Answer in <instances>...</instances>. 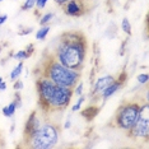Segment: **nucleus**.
<instances>
[{
  "label": "nucleus",
  "instance_id": "nucleus-1",
  "mask_svg": "<svg viewBox=\"0 0 149 149\" xmlns=\"http://www.w3.org/2000/svg\"><path fill=\"white\" fill-rule=\"evenodd\" d=\"M88 52V41L80 31H66L59 37L52 55L69 69H83Z\"/></svg>",
  "mask_w": 149,
  "mask_h": 149
},
{
  "label": "nucleus",
  "instance_id": "nucleus-2",
  "mask_svg": "<svg viewBox=\"0 0 149 149\" xmlns=\"http://www.w3.org/2000/svg\"><path fill=\"white\" fill-rule=\"evenodd\" d=\"M35 73H38V75L47 78L56 86L72 88V89L77 86L80 79V72L69 69L65 65H63L52 54L43 55Z\"/></svg>",
  "mask_w": 149,
  "mask_h": 149
},
{
  "label": "nucleus",
  "instance_id": "nucleus-3",
  "mask_svg": "<svg viewBox=\"0 0 149 149\" xmlns=\"http://www.w3.org/2000/svg\"><path fill=\"white\" fill-rule=\"evenodd\" d=\"M24 147L32 149H51L59 141V126L50 120H45L31 136L23 139Z\"/></svg>",
  "mask_w": 149,
  "mask_h": 149
},
{
  "label": "nucleus",
  "instance_id": "nucleus-4",
  "mask_svg": "<svg viewBox=\"0 0 149 149\" xmlns=\"http://www.w3.org/2000/svg\"><path fill=\"white\" fill-rule=\"evenodd\" d=\"M148 104H141L136 101H126L118 106L112 118V126L124 131H129L136 123V120L145 112Z\"/></svg>",
  "mask_w": 149,
  "mask_h": 149
},
{
  "label": "nucleus",
  "instance_id": "nucleus-5",
  "mask_svg": "<svg viewBox=\"0 0 149 149\" xmlns=\"http://www.w3.org/2000/svg\"><path fill=\"white\" fill-rule=\"evenodd\" d=\"M73 97V89L72 88H65L55 86L52 91V94L47 103L45 115L51 113V112H59V111H64L72 102Z\"/></svg>",
  "mask_w": 149,
  "mask_h": 149
},
{
  "label": "nucleus",
  "instance_id": "nucleus-6",
  "mask_svg": "<svg viewBox=\"0 0 149 149\" xmlns=\"http://www.w3.org/2000/svg\"><path fill=\"white\" fill-rule=\"evenodd\" d=\"M56 84H54L51 80H49L45 77L38 75L36 78V89L38 94V107L42 113H45L49 100L52 94V91Z\"/></svg>",
  "mask_w": 149,
  "mask_h": 149
},
{
  "label": "nucleus",
  "instance_id": "nucleus-7",
  "mask_svg": "<svg viewBox=\"0 0 149 149\" xmlns=\"http://www.w3.org/2000/svg\"><path fill=\"white\" fill-rule=\"evenodd\" d=\"M127 133V136L131 139H143L147 141L149 139V118L147 116V111L143 112L140 117L136 120L134 126Z\"/></svg>",
  "mask_w": 149,
  "mask_h": 149
},
{
  "label": "nucleus",
  "instance_id": "nucleus-8",
  "mask_svg": "<svg viewBox=\"0 0 149 149\" xmlns=\"http://www.w3.org/2000/svg\"><path fill=\"white\" fill-rule=\"evenodd\" d=\"M63 12L68 17H73V18L83 17L88 12L87 0H69L63 5Z\"/></svg>",
  "mask_w": 149,
  "mask_h": 149
},
{
  "label": "nucleus",
  "instance_id": "nucleus-9",
  "mask_svg": "<svg viewBox=\"0 0 149 149\" xmlns=\"http://www.w3.org/2000/svg\"><path fill=\"white\" fill-rule=\"evenodd\" d=\"M43 123L42 117H41V113H40L38 110L33 111V112L29 115L28 118L26 121V125H24V130H23V139L31 136V135L35 133V131L41 126V124Z\"/></svg>",
  "mask_w": 149,
  "mask_h": 149
},
{
  "label": "nucleus",
  "instance_id": "nucleus-10",
  "mask_svg": "<svg viewBox=\"0 0 149 149\" xmlns=\"http://www.w3.org/2000/svg\"><path fill=\"white\" fill-rule=\"evenodd\" d=\"M125 78H126V74L123 73L121 74V77H118V79H115L112 83L108 86L106 89L103 91L102 93L100 94V97H101V100L103 101V102H106V101L108 100L110 97H112L115 93L117 92L118 89H121L124 86V82H125Z\"/></svg>",
  "mask_w": 149,
  "mask_h": 149
},
{
  "label": "nucleus",
  "instance_id": "nucleus-11",
  "mask_svg": "<svg viewBox=\"0 0 149 149\" xmlns=\"http://www.w3.org/2000/svg\"><path fill=\"white\" fill-rule=\"evenodd\" d=\"M113 80H115L113 75H104V77L98 78V79L96 80V83H94V86H93L92 96H98L100 97V94L102 93L103 91L113 82Z\"/></svg>",
  "mask_w": 149,
  "mask_h": 149
},
{
  "label": "nucleus",
  "instance_id": "nucleus-12",
  "mask_svg": "<svg viewBox=\"0 0 149 149\" xmlns=\"http://www.w3.org/2000/svg\"><path fill=\"white\" fill-rule=\"evenodd\" d=\"M17 110H18V108H17V104H15L14 101H13V102H10L8 106H5L4 108H3V115H4L5 117L10 118V117L14 116V113H15Z\"/></svg>",
  "mask_w": 149,
  "mask_h": 149
},
{
  "label": "nucleus",
  "instance_id": "nucleus-13",
  "mask_svg": "<svg viewBox=\"0 0 149 149\" xmlns=\"http://www.w3.org/2000/svg\"><path fill=\"white\" fill-rule=\"evenodd\" d=\"M50 29H51V27H50L49 24H45V26H41L38 28V31L36 32V38L40 40V41H43V40L47 37V35H49Z\"/></svg>",
  "mask_w": 149,
  "mask_h": 149
},
{
  "label": "nucleus",
  "instance_id": "nucleus-14",
  "mask_svg": "<svg viewBox=\"0 0 149 149\" xmlns=\"http://www.w3.org/2000/svg\"><path fill=\"white\" fill-rule=\"evenodd\" d=\"M23 66H24V65H23V63L19 61L18 65H17L14 69L12 70V73H10V80H13V82H14V80H17L19 77H21V74H22V72H23Z\"/></svg>",
  "mask_w": 149,
  "mask_h": 149
},
{
  "label": "nucleus",
  "instance_id": "nucleus-15",
  "mask_svg": "<svg viewBox=\"0 0 149 149\" xmlns=\"http://www.w3.org/2000/svg\"><path fill=\"white\" fill-rule=\"evenodd\" d=\"M54 17H55V14L54 13H46V14H43L42 17H41V19H40V26H45V24H49L50 22L54 19Z\"/></svg>",
  "mask_w": 149,
  "mask_h": 149
},
{
  "label": "nucleus",
  "instance_id": "nucleus-16",
  "mask_svg": "<svg viewBox=\"0 0 149 149\" xmlns=\"http://www.w3.org/2000/svg\"><path fill=\"white\" fill-rule=\"evenodd\" d=\"M121 28H123V31L126 33V35L131 36V24H130V21H129L127 18L123 19V22H121Z\"/></svg>",
  "mask_w": 149,
  "mask_h": 149
},
{
  "label": "nucleus",
  "instance_id": "nucleus-17",
  "mask_svg": "<svg viewBox=\"0 0 149 149\" xmlns=\"http://www.w3.org/2000/svg\"><path fill=\"white\" fill-rule=\"evenodd\" d=\"M13 57H14L15 60H19V61H23V60H26V59H28V57H31L27 54L26 50H21V51H18V52H15L14 55H13Z\"/></svg>",
  "mask_w": 149,
  "mask_h": 149
},
{
  "label": "nucleus",
  "instance_id": "nucleus-18",
  "mask_svg": "<svg viewBox=\"0 0 149 149\" xmlns=\"http://www.w3.org/2000/svg\"><path fill=\"white\" fill-rule=\"evenodd\" d=\"M33 8H36V0H26L24 4L22 5V10L23 12L32 10Z\"/></svg>",
  "mask_w": 149,
  "mask_h": 149
},
{
  "label": "nucleus",
  "instance_id": "nucleus-19",
  "mask_svg": "<svg viewBox=\"0 0 149 149\" xmlns=\"http://www.w3.org/2000/svg\"><path fill=\"white\" fill-rule=\"evenodd\" d=\"M84 101H86V97H84L83 94H82V96H79V98H78V101L75 102V104L72 107L73 112H77V111H79L80 108H82V104L84 103Z\"/></svg>",
  "mask_w": 149,
  "mask_h": 149
},
{
  "label": "nucleus",
  "instance_id": "nucleus-20",
  "mask_svg": "<svg viewBox=\"0 0 149 149\" xmlns=\"http://www.w3.org/2000/svg\"><path fill=\"white\" fill-rule=\"evenodd\" d=\"M83 88H84V84L82 82H78L77 86L73 88V94H77L78 97L82 96L83 94Z\"/></svg>",
  "mask_w": 149,
  "mask_h": 149
},
{
  "label": "nucleus",
  "instance_id": "nucleus-21",
  "mask_svg": "<svg viewBox=\"0 0 149 149\" xmlns=\"http://www.w3.org/2000/svg\"><path fill=\"white\" fill-rule=\"evenodd\" d=\"M136 79H138V83H140V84H147L149 77H148L147 73H143V74H139Z\"/></svg>",
  "mask_w": 149,
  "mask_h": 149
},
{
  "label": "nucleus",
  "instance_id": "nucleus-22",
  "mask_svg": "<svg viewBox=\"0 0 149 149\" xmlns=\"http://www.w3.org/2000/svg\"><path fill=\"white\" fill-rule=\"evenodd\" d=\"M23 87H24V84H23V82L19 79V78L17 80H14V86H13L14 91H21V89H23Z\"/></svg>",
  "mask_w": 149,
  "mask_h": 149
},
{
  "label": "nucleus",
  "instance_id": "nucleus-23",
  "mask_svg": "<svg viewBox=\"0 0 149 149\" xmlns=\"http://www.w3.org/2000/svg\"><path fill=\"white\" fill-rule=\"evenodd\" d=\"M47 3H49V0H36V8L37 9H43Z\"/></svg>",
  "mask_w": 149,
  "mask_h": 149
},
{
  "label": "nucleus",
  "instance_id": "nucleus-24",
  "mask_svg": "<svg viewBox=\"0 0 149 149\" xmlns=\"http://www.w3.org/2000/svg\"><path fill=\"white\" fill-rule=\"evenodd\" d=\"M26 51H27V54H28L29 56H32V54L35 52V46H33V43H29V45L26 47Z\"/></svg>",
  "mask_w": 149,
  "mask_h": 149
},
{
  "label": "nucleus",
  "instance_id": "nucleus-25",
  "mask_svg": "<svg viewBox=\"0 0 149 149\" xmlns=\"http://www.w3.org/2000/svg\"><path fill=\"white\" fill-rule=\"evenodd\" d=\"M33 32V28H31V27H28V28H26L24 31H21L19 32V35L21 36H24V35H29V33Z\"/></svg>",
  "mask_w": 149,
  "mask_h": 149
},
{
  "label": "nucleus",
  "instance_id": "nucleus-26",
  "mask_svg": "<svg viewBox=\"0 0 149 149\" xmlns=\"http://www.w3.org/2000/svg\"><path fill=\"white\" fill-rule=\"evenodd\" d=\"M6 19H8V15H6V14H1V15H0V26L4 24V23L6 22Z\"/></svg>",
  "mask_w": 149,
  "mask_h": 149
},
{
  "label": "nucleus",
  "instance_id": "nucleus-27",
  "mask_svg": "<svg viewBox=\"0 0 149 149\" xmlns=\"http://www.w3.org/2000/svg\"><path fill=\"white\" fill-rule=\"evenodd\" d=\"M6 89V84L4 83V79L0 78V91H5Z\"/></svg>",
  "mask_w": 149,
  "mask_h": 149
},
{
  "label": "nucleus",
  "instance_id": "nucleus-28",
  "mask_svg": "<svg viewBox=\"0 0 149 149\" xmlns=\"http://www.w3.org/2000/svg\"><path fill=\"white\" fill-rule=\"evenodd\" d=\"M54 1H55V3H56V4H57V5L63 6L64 4H65V3H68V1H69V0H54Z\"/></svg>",
  "mask_w": 149,
  "mask_h": 149
},
{
  "label": "nucleus",
  "instance_id": "nucleus-29",
  "mask_svg": "<svg viewBox=\"0 0 149 149\" xmlns=\"http://www.w3.org/2000/svg\"><path fill=\"white\" fill-rule=\"evenodd\" d=\"M70 126H72V121H70V118H68L66 123H65V125H64V129L66 130V129H69Z\"/></svg>",
  "mask_w": 149,
  "mask_h": 149
},
{
  "label": "nucleus",
  "instance_id": "nucleus-30",
  "mask_svg": "<svg viewBox=\"0 0 149 149\" xmlns=\"http://www.w3.org/2000/svg\"><path fill=\"white\" fill-rule=\"evenodd\" d=\"M111 1H116V0H111Z\"/></svg>",
  "mask_w": 149,
  "mask_h": 149
},
{
  "label": "nucleus",
  "instance_id": "nucleus-31",
  "mask_svg": "<svg viewBox=\"0 0 149 149\" xmlns=\"http://www.w3.org/2000/svg\"><path fill=\"white\" fill-rule=\"evenodd\" d=\"M1 1H4V0H0V3H1Z\"/></svg>",
  "mask_w": 149,
  "mask_h": 149
}]
</instances>
